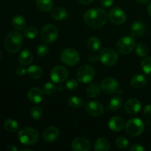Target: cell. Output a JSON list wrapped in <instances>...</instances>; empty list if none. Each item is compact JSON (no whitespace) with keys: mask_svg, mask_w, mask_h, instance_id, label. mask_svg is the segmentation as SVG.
I'll list each match as a JSON object with an SVG mask.
<instances>
[{"mask_svg":"<svg viewBox=\"0 0 151 151\" xmlns=\"http://www.w3.org/2000/svg\"><path fill=\"white\" fill-rule=\"evenodd\" d=\"M107 17V13L104 10L97 7L87 10L84 13L83 19L89 27L98 29L106 24Z\"/></svg>","mask_w":151,"mask_h":151,"instance_id":"obj_1","label":"cell"},{"mask_svg":"<svg viewBox=\"0 0 151 151\" xmlns=\"http://www.w3.org/2000/svg\"><path fill=\"white\" fill-rule=\"evenodd\" d=\"M23 44V36L17 31H10L4 38V47L6 50L11 54L17 53Z\"/></svg>","mask_w":151,"mask_h":151,"instance_id":"obj_2","label":"cell"},{"mask_svg":"<svg viewBox=\"0 0 151 151\" xmlns=\"http://www.w3.org/2000/svg\"><path fill=\"white\" fill-rule=\"evenodd\" d=\"M18 138L22 144L30 146L38 142L39 134L35 128L31 127H24L19 131Z\"/></svg>","mask_w":151,"mask_h":151,"instance_id":"obj_3","label":"cell"},{"mask_svg":"<svg viewBox=\"0 0 151 151\" xmlns=\"http://www.w3.org/2000/svg\"><path fill=\"white\" fill-rule=\"evenodd\" d=\"M145 129V125L142 120L139 118H131L125 125V131L131 137H137L142 134Z\"/></svg>","mask_w":151,"mask_h":151,"instance_id":"obj_4","label":"cell"},{"mask_svg":"<svg viewBox=\"0 0 151 151\" xmlns=\"http://www.w3.org/2000/svg\"><path fill=\"white\" fill-rule=\"evenodd\" d=\"M135 40L131 36H124L119 38L116 42V48L119 53L128 55L135 48Z\"/></svg>","mask_w":151,"mask_h":151,"instance_id":"obj_5","label":"cell"},{"mask_svg":"<svg viewBox=\"0 0 151 151\" xmlns=\"http://www.w3.org/2000/svg\"><path fill=\"white\" fill-rule=\"evenodd\" d=\"M60 60L64 64L73 66L79 63L80 55L78 52L74 49H65L60 54Z\"/></svg>","mask_w":151,"mask_h":151,"instance_id":"obj_6","label":"cell"},{"mask_svg":"<svg viewBox=\"0 0 151 151\" xmlns=\"http://www.w3.org/2000/svg\"><path fill=\"white\" fill-rule=\"evenodd\" d=\"M99 59L103 65L111 66L114 65L118 60V55L114 50L110 48H105L100 51Z\"/></svg>","mask_w":151,"mask_h":151,"instance_id":"obj_7","label":"cell"},{"mask_svg":"<svg viewBox=\"0 0 151 151\" xmlns=\"http://www.w3.org/2000/svg\"><path fill=\"white\" fill-rule=\"evenodd\" d=\"M95 76V71L88 65H83L81 66L77 72V79L83 83H88L91 82Z\"/></svg>","mask_w":151,"mask_h":151,"instance_id":"obj_8","label":"cell"},{"mask_svg":"<svg viewBox=\"0 0 151 151\" xmlns=\"http://www.w3.org/2000/svg\"><path fill=\"white\" fill-rule=\"evenodd\" d=\"M58 37V30L52 24H47L42 28L41 32V38L43 41L47 44H51Z\"/></svg>","mask_w":151,"mask_h":151,"instance_id":"obj_9","label":"cell"},{"mask_svg":"<svg viewBox=\"0 0 151 151\" xmlns=\"http://www.w3.org/2000/svg\"><path fill=\"white\" fill-rule=\"evenodd\" d=\"M50 77L52 81L55 83H62L69 77V71L64 66H56L52 69Z\"/></svg>","mask_w":151,"mask_h":151,"instance_id":"obj_10","label":"cell"},{"mask_svg":"<svg viewBox=\"0 0 151 151\" xmlns=\"http://www.w3.org/2000/svg\"><path fill=\"white\" fill-rule=\"evenodd\" d=\"M100 88L106 94H115L119 91V83L113 78H105L100 83Z\"/></svg>","mask_w":151,"mask_h":151,"instance_id":"obj_11","label":"cell"},{"mask_svg":"<svg viewBox=\"0 0 151 151\" xmlns=\"http://www.w3.org/2000/svg\"><path fill=\"white\" fill-rule=\"evenodd\" d=\"M109 18L113 24L116 25H120L125 23V21H126L127 16L126 13H125V11L122 9L115 7H113L109 11Z\"/></svg>","mask_w":151,"mask_h":151,"instance_id":"obj_12","label":"cell"},{"mask_svg":"<svg viewBox=\"0 0 151 151\" xmlns=\"http://www.w3.org/2000/svg\"><path fill=\"white\" fill-rule=\"evenodd\" d=\"M86 111L88 114L92 116H100L104 113V107L103 104L98 101L92 100L89 101L86 104L85 106Z\"/></svg>","mask_w":151,"mask_h":151,"instance_id":"obj_13","label":"cell"},{"mask_svg":"<svg viewBox=\"0 0 151 151\" xmlns=\"http://www.w3.org/2000/svg\"><path fill=\"white\" fill-rule=\"evenodd\" d=\"M91 147L89 140L83 137L75 139L72 142V148L74 151H88Z\"/></svg>","mask_w":151,"mask_h":151,"instance_id":"obj_14","label":"cell"},{"mask_svg":"<svg viewBox=\"0 0 151 151\" xmlns=\"http://www.w3.org/2000/svg\"><path fill=\"white\" fill-rule=\"evenodd\" d=\"M27 97L31 103L38 104L43 101L44 98V94L41 88H37V87H32L28 91Z\"/></svg>","mask_w":151,"mask_h":151,"instance_id":"obj_15","label":"cell"},{"mask_svg":"<svg viewBox=\"0 0 151 151\" xmlns=\"http://www.w3.org/2000/svg\"><path fill=\"white\" fill-rule=\"evenodd\" d=\"M141 102L135 98L129 99L125 104V109L128 114L131 115L137 114L141 110Z\"/></svg>","mask_w":151,"mask_h":151,"instance_id":"obj_16","label":"cell"},{"mask_svg":"<svg viewBox=\"0 0 151 151\" xmlns=\"http://www.w3.org/2000/svg\"><path fill=\"white\" fill-rule=\"evenodd\" d=\"M58 137L59 130L55 126L48 127L43 134V139L48 142L55 141Z\"/></svg>","mask_w":151,"mask_h":151,"instance_id":"obj_17","label":"cell"},{"mask_svg":"<svg viewBox=\"0 0 151 151\" xmlns=\"http://www.w3.org/2000/svg\"><path fill=\"white\" fill-rule=\"evenodd\" d=\"M124 126H125V121L120 116H113L109 119V128L114 132L122 131Z\"/></svg>","mask_w":151,"mask_h":151,"instance_id":"obj_18","label":"cell"},{"mask_svg":"<svg viewBox=\"0 0 151 151\" xmlns=\"http://www.w3.org/2000/svg\"><path fill=\"white\" fill-rule=\"evenodd\" d=\"M33 60V55L28 50H22L19 55V61L23 66H28Z\"/></svg>","mask_w":151,"mask_h":151,"instance_id":"obj_19","label":"cell"},{"mask_svg":"<svg viewBox=\"0 0 151 151\" xmlns=\"http://www.w3.org/2000/svg\"><path fill=\"white\" fill-rule=\"evenodd\" d=\"M27 73L28 76L32 79H39L44 75V71L41 66L32 65L27 69Z\"/></svg>","mask_w":151,"mask_h":151,"instance_id":"obj_20","label":"cell"},{"mask_svg":"<svg viewBox=\"0 0 151 151\" xmlns=\"http://www.w3.org/2000/svg\"><path fill=\"white\" fill-rule=\"evenodd\" d=\"M131 83V86L133 87H134V88H142L147 83V78H146V77L145 75H142V74H137V75H134L132 77Z\"/></svg>","mask_w":151,"mask_h":151,"instance_id":"obj_21","label":"cell"},{"mask_svg":"<svg viewBox=\"0 0 151 151\" xmlns=\"http://www.w3.org/2000/svg\"><path fill=\"white\" fill-rule=\"evenodd\" d=\"M51 16L55 20L61 21L67 17V11L64 7H57L52 10Z\"/></svg>","mask_w":151,"mask_h":151,"instance_id":"obj_22","label":"cell"},{"mask_svg":"<svg viewBox=\"0 0 151 151\" xmlns=\"http://www.w3.org/2000/svg\"><path fill=\"white\" fill-rule=\"evenodd\" d=\"M94 149L95 151H108L110 149V143L106 139L99 138L94 142Z\"/></svg>","mask_w":151,"mask_h":151,"instance_id":"obj_23","label":"cell"},{"mask_svg":"<svg viewBox=\"0 0 151 151\" xmlns=\"http://www.w3.org/2000/svg\"><path fill=\"white\" fill-rule=\"evenodd\" d=\"M145 32V27L144 24L140 22H134L131 27V35L135 37H139L144 35Z\"/></svg>","mask_w":151,"mask_h":151,"instance_id":"obj_24","label":"cell"},{"mask_svg":"<svg viewBox=\"0 0 151 151\" xmlns=\"http://www.w3.org/2000/svg\"><path fill=\"white\" fill-rule=\"evenodd\" d=\"M12 26L17 30H22L24 29L26 26V20L21 15H16L12 19Z\"/></svg>","mask_w":151,"mask_h":151,"instance_id":"obj_25","label":"cell"},{"mask_svg":"<svg viewBox=\"0 0 151 151\" xmlns=\"http://www.w3.org/2000/svg\"><path fill=\"white\" fill-rule=\"evenodd\" d=\"M37 7L43 12H49L53 6L52 0H35Z\"/></svg>","mask_w":151,"mask_h":151,"instance_id":"obj_26","label":"cell"},{"mask_svg":"<svg viewBox=\"0 0 151 151\" xmlns=\"http://www.w3.org/2000/svg\"><path fill=\"white\" fill-rule=\"evenodd\" d=\"M4 128L10 133H15L19 130V123L13 119H7L4 122Z\"/></svg>","mask_w":151,"mask_h":151,"instance_id":"obj_27","label":"cell"},{"mask_svg":"<svg viewBox=\"0 0 151 151\" xmlns=\"http://www.w3.org/2000/svg\"><path fill=\"white\" fill-rule=\"evenodd\" d=\"M100 87L97 83H91L87 87L86 93L90 97H97L100 95Z\"/></svg>","mask_w":151,"mask_h":151,"instance_id":"obj_28","label":"cell"},{"mask_svg":"<svg viewBox=\"0 0 151 151\" xmlns=\"http://www.w3.org/2000/svg\"><path fill=\"white\" fill-rule=\"evenodd\" d=\"M87 46L91 51H98L101 47V41L97 37H91L87 41Z\"/></svg>","mask_w":151,"mask_h":151,"instance_id":"obj_29","label":"cell"},{"mask_svg":"<svg viewBox=\"0 0 151 151\" xmlns=\"http://www.w3.org/2000/svg\"><path fill=\"white\" fill-rule=\"evenodd\" d=\"M122 103H123L122 99L119 96H115L111 99L109 108L112 111H117L121 109V107L122 106Z\"/></svg>","mask_w":151,"mask_h":151,"instance_id":"obj_30","label":"cell"},{"mask_svg":"<svg viewBox=\"0 0 151 151\" xmlns=\"http://www.w3.org/2000/svg\"><path fill=\"white\" fill-rule=\"evenodd\" d=\"M68 104L73 109H79L83 106V100L78 96H72L68 100Z\"/></svg>","mask_w":151,"mask_h":151,"instance_id":"obj_31","label":"cell"},{"mask_svg":"<svg viewBox=\"0 0 151 151\" xmlns=\"http://www.w3.org/2000/svg\"><path fill=\"white\" fill-rule=\"evenodd\" d=\"M38 30L35 27L29 26L27 27L24 28V35L26 38L29 39H33L38 35Z\"/></svg>","mask_w":151,"mask_h":151,"instance_id":"obj_32","label":"cell"},{"mask_svg":"<svg viewBox=\"0 0 151 151\" xmlns=\"http://www.w3.org/2000/svg\"><path fill=\"white\" fill-rule=\"evenodd\" d=\"M148 47L143 43H139L136 47V53L137 54V55L141 58L147 56V55L148 54Z\"/></svg>","mask_w":151,"mask_h":151,"instance_id":"obj_33","label":"cell"},{"mask_svg":"<svg viewBox=\"0 0 151 151\" xmlns=\"http://www.w3.org/2000/svg\"><path fill=\"white\" fill-rule=\"evenodd\" d=\"M141 66L145 73L151 75V56L144 58L142 61Z\"/></svg>","mask_w":151,"mask_h":151,"instance_id":"obj_34","label":"cell"},{"mask_svg":"<svg viewBox=\"0 0 151 151\" xmlns=\"http://www.w3.org/2000/svg\"><path fill=\"white\" fill-rule=\"evenodd\" d=\"M31 117L35 120H39L43 116V110L40 106H34L30 111Z\"/></svg>","mask_w":151,"mask_h":151,"instance_id":"obj_35","label":"cell"},{"mask_svg":"<svg viewBox=\"0 0 151 151\" xmlns=\"http://www.w3.org/2000/svg\"><path fill=\"white\" fill-rule=\"evenodd\" d=\"M115 144L117 147L119 149H125L129 145V142H128V139L125 137H119L116 139L115 141Z\"/></svg>","mask_w":151,"mask_h":151,"instance_id":"obj_36","label":"cell"},{"mask_svg":"<svg viewBox=\"0 0 151 151\" xmlns=\"http://www.w3.org/2000/svg\"><path fill=\"white\" fill-rule=\"evenodd\" d=\"M56 91V86L52 83H46L44 86V92L48 95H52Z\"/></svg>","mask_w":151,"mask_h":151,"instance_id":"obj_37","label":"cell"},{"mask_svg":"<svg viewBox=\"0 0 151 151\" xmlns=\"http://www.w3.org/2000/svg\"><path fill=\"white\" fill-rule=\"evenodd\" d=\"M37 54L39 57H44L49 52V47L47 44H40L37 48Z\"/></svg>","mask_w":151,"mask_h":151,"instance_id":"obj_38","label":"cell"},{"mask_svg":"<svg viewBox=\"0 0 151 151\" xmlns=\"http://www.w3.org/2000/svg\"><path fill=\"white\" fill-rule=\"evenodd\" d=\"M66 87L69 90H74L78 87V82L75 79H69L66 82Z\"/></svg>","mask_w":151,"mask_h":151,"instance_id":"obj_39","label":"cell"},{"mask_svg":"<svg viewBox=\"0 0 151 151\" xmlns=\"http://www.w3.org/2000/svg\"><path fill=\"white\" fill-rule=\"evenodd\" d=\"M144 115L146 118H151V105L148 104L145 107Z\"/></svg>","mask_w":151,"mask_h":151,"instance_id":"obj_40","label":"cell"},{"mask_svg":"<svg viewBox=\"0 0 151 151\" xmlns=\"http://www.w3.org/2000/svg\"><path fill=\"white\" fill-rule=\"evenodd\" d=\"M130 150H131V151H145V147H143L142 145H141L135 144V145H133L131 146V148H130Z\"/></svg>","mask_w":151,"mask_h":151,"instance_id":"obj_41","label":"cell"},{"mask_svg":"<svg viewBox=\"0 0 151 151\" xmlns=\"http://www.w3.org/2000/svg\"><path fill=\"white\" fill-rule=\"evenodd\" d=\"M16 73L19 76H23L27 73V69L24 66H18L16 69Z\"/></svg>","mask_w":151,"mask_h":151,"instance_id":"obj_42","label":"cell"},{"mask_svg":"<svg viewBox=\"0 0 151 151\" xmlns=\"http://www.w3.org/2000/svg\"><path fill=\"white\" fill-rule=\"evenodd\" d=\"M114 4V0H101V5L104 8H109Z\"/></svg>","mask_w":151,"mask_h":151,"instance_id":"obj_43","label":"cell"},{"mask_svg":"<svg viewBox=\"0 0 151 151\" xmlns=\"http://www.w3.org/2000/svg\"><path fill=\"white\" fill-rule=\"evenodd\" d=\"M80 4H84V5H87V4H91L93 1V0H77Z\"/></svg>","mask_w":151,"mask_h":151,"instance_id":"obj_44","label":"cell"},{"mask_svg":"<svg viewBox=\"0 0 151 151\" xmlns=\"http://www.w3.org/2000/svg\"><path fill=\"white\" fill-rule=\"evenodd\" d=\"M7 150L9 151H17L18 147H16V146L13 145H9L8 147H7Z\"/></svg>","mask_w":151,"mask_h":151,"instance_id":"obj_45","label":"cell"},{"mask_svg":"<svg viewBox=\"0 0 151 151\" xmlns=\"http://www.w3.org/2000/svg\"><path fill=\"white\" fill-rule=\"evenodd\" d=\"M137 2L140 3V4H146V3L149 2L151 0H136Z\"/></svg>","mask_w":151,"mask_h":151,"instance_id":"obj_46","label":"cell"},{"mask_svg":"<svg viewBox=\"0 0 151 151\" xmlns=\"http://www.w3.org/2000/svg\"><path fill=\"white\" fill-rule=\"evenodd\" d=\"M147 13H148L149 16H151V2L147 6Z\"/></svg>","mask_w":151,"mask_h":151,"instance_id":"obj_47","label":"cell"},{"mask_svg":"<svg viewBox=\"0 0 151 151\" xmlns=\"http://www.w3.org/2000/svg\"><path fill=\"white\" fill-rule=\"evenodd\" d=\"M22 151H32V150H30V149H24Z\"/></svg>","mask_w":151,"mask_h":151,"instance_id":"obj_48","label":"cell"},{"mask_svg":"<svg viewBox=\"0 0 151 151\" xmlns=\"http://www.w3.org/2000/svg\"><path fill=\"white\" fill-rule=\"evenodd\" d=\"M1 58V51H0V58Z\"/></svg>","mask_w":151,"mask_h":151,"instance_id":"obj_49","label":"cell"}]
</instances>
